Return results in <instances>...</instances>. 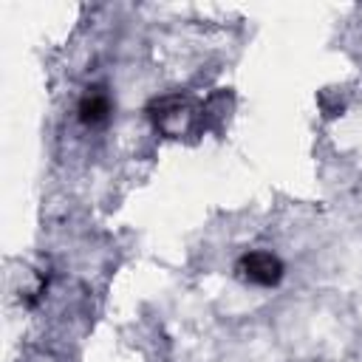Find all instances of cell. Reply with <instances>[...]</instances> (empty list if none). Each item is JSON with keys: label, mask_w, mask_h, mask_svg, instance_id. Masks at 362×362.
Here are the masks:
<instances>
[{"label": "cell", "mask_w": 362, "mask_h": 362, "mask_svg": "<svg viewBox=\"0 0 362 362\" xmlns=\"http://www.w3.org/2000/svg\"><path fill=\"white\" fill-rule=\"evenodd\" d=\"M150 116L156 122V127L167 136H184L192 122H195V110L187 99L181 96H164V99H156L150 105Z\"/></svg>", "instance_id": "6da1fadb"}, {"label": "cell", "mask_w": 362, "mask_h": 362, "mask_svg": "<svg viewBox=\"0 0 362 362\" xmlns=\"http://www.w3.org/2000/svg\"><path fill=\"white\" fill-rule=\"evenodd\" d=\"M235 272L243 283H252V286H277L283 280V260L272 252H246L238 263H235Z\"/></svg>", "instance_id": "7a4b0ae2"}, {"label": "cell", "mask_w": 362, "mask_h": 362, "mask_svg": "<svg viewBox=\"0 0 362 362\" xmlns=\"http://www.w3.org/2000/svg\"><path fill=\"white\" fill-rule=\"evenodd\" d=\"M110 113V96L102 88H88V93L79 99V119L85 124H102Z\"/></svg>", "instance_id": "3957f363"}]
</instances>
